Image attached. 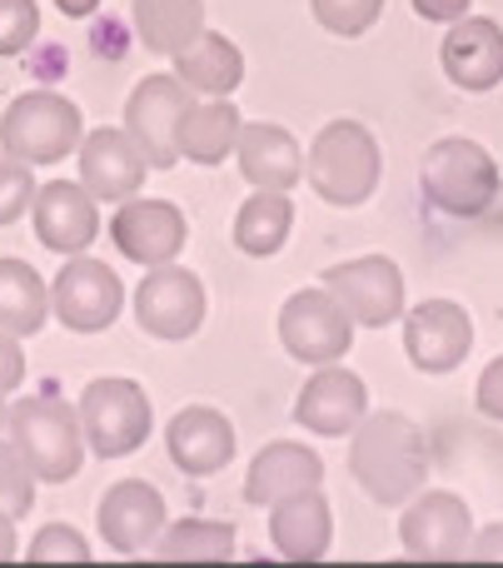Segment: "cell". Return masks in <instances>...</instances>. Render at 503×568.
<instances>
[{
    "instance_id": "6da1fadb",
    "label": "cell",
    "mask_w": 503,
    "mask_h": 568,
    "mask_svg": "<svg viewBox=\"0 0 503 568\" xmlns=\"http://www.w3.org/2000/svg\"><path fill=\"white\" fill-rule=\"evenodd\" d=\"M349 474L374 504H409L429 479V439L409 414H365L349 429Z\"/></svg>"
},
{
    "instance_id": "7a4b0ae2",
    "label": "cell",
    "mask_w": 503,
    "mask_h": 568,
    "mask_svg": "<svg viewBox=\"0 0 503 568\" xmlns=\"http://www.w3.org/2000/svg\"><path fill=\"white\" fill-rule=\"evenodd\" d=\"M419 190H424V200L439 210V215L479 220L494 210L503 175H499V160L489 155L479 140L444 135L424 150V160H419Z\"/></svg>"
},
{
    "instance_id": "3957f363",
    "label": "cell",
    "mask_w": 503,
    "mask_h": 568,
    "mask_svg": "<svg viewBox=\"0 0 503 568\" xmlns=\"http://www.w3.org/2000/svg\"><path fill=\"white\" fill-rule=\"evenodd\" d=\"M305 175H309V190H315L325 205H335V210L365 205L379 190V175H384L379 140L369 135V125H359V120H329V125L309 140Z\"/></svg>"
},
{
    "instance_id": "277c9868",
    "label": "cell",
    "mask_w": 503,
    "mask_h": 568,
    "mask_svg": "<svg viewBox=\"0 0 503 568\" xmlns=\"http://www.w3.org/2000/svg\"><path fill=\"white\" fill-rule=\"evenodd\" d=\"M6 439L20 449L30 474L45 484H65L85 464V434L80 414L55 394H30L6 409Z\"/></svg>"
},
{
    "instance_id": "5b68a950",
    "label": "cell",
    "mask_w": 503,
    "mask_h": 568,
    "mask_svg": "<svg viewBox=\"0 0 503 568\" xmlns=\"http://www.w3.org/2000/svg\"><path fill=\"white\" fill-rule=\"evenodd\" d=\"M85 140V115L60 90H25L0 115V150L20 165H60Z\"/></svg>"
},
{
    "instance_id": "8992f818",
    "label": "cell",
    "mask_w": 503,
    "mask_h": 568,
    "mask_svg": "<svg viewBox=\"0 0 503 568\" xmlns=\"http://www.w3.org/2000/svg\"><path fill=\"white\" fill-rule=\"evenodd\" d=\"M80 434H85V449L100 454V459H125L155 429V409H150V394L140 389L135 379H90L80 389Z\"/></svg>"
},
{
    "instance_id": "52a82bcc",
    "label": "cell",
    "mask_w": 503,
    "mask_h": 568,
    "mask_svg": "<svg viewBox=\"0 0 503 568\" xmlns=\"http://www.w3.org/2000/svg\"><path fill=\"white\" fill-rule=\"evenodd\" d=\"M195 105L179 75H145L125 100V130L140 145L150 170H175L179 165V120Z\"/></svg>"
},
{
    "instance_id": "ba28073f",
    "label": "cell",
    "mask_w": 503,
    "mask_h": 568,
    "mask_svg": "<svg viewBox=\"0 0 503 568\" xmlns=\"http://www.w3.org/2000/svg\"><path fill=\"white\" fill-rule=\"evenodd\" d=\"M125 304V284L105 265L90 255H70L60 265V275L50 280V314L65 324L70 334H100L120 320Z\"/></svg>"
},
{
    "instance_id": "9c48e42d",
    "label": "cell",
    "mask_w": 503,
    "mask_h": 568,
    "mask_svg": "<svg viewBox=\"0 0 503 568\" xmlns=\"http://www.w3.org/2000/svg\"><path fill=\"white\" fill-rule=\"evenodd\" d=\"M279 344L299 364H335L355 344V320H349L345 304L325 284L319 290H299L279 310Z\"/></svg>"
},
{
    "instance_id": "30bf717a",
    "label": "cell",
    "mask_w": 503,
    "mask_h": 568,
    "mask_svg": "<svg viewBox=\"0 0 503 568\" xmlns=\"http://www.w3.org/2000/svg\"><path fill=\"white\" fill-rule=\"evenodd\" d=\"M135 320L150 339H189L205 324V284L185 265H150L135 290Z\"/></svg>"
},
{
    "instance_id": "8fae6325",
    "label": "cell",
    "mask_w": 503,
    "mask_h": 568,
    "mask_svg": "<svg viewBox=\"0 0 503 568\" xmlns=\"http://www.w3.org/2000/svg\"><path fill=\"white\" fill-rule=\"evenodd\" d=\"M325 290L345 304V314L365 329H384L404 314V275L389 255H359L325 270Z\"/></svg>"
},
{
    "instance_id": "7c38bea8",
    "label": "cell",
    "mask_w": 503,
    "mask_h": 568,
    "mask_svg": "<svg viewBox=\"0 0 503 568\" xmlns=\"http://www.w3.org/2000/svg\"><path fill=\"white\" fill-rule=\"evenodd\" d=\"M404 320V354L419 374H454L474 349V320L454 300H424Z\"/></svg>"
},
{
    "instance_id": "4fadbf2b",
    "label": "cell",
    "mask_w": 503,
    "mask_h": 568,
    "mask_svg": "<svg viewBox=\"0 0 503 568\" xmlns=\"http://www.w3.org/2000/svg\"><path fill=\"white\" fill-rule=\"evenodd\" d=\"M110 240H115V250L125 260L150 270V265L179 260V250H185V240H189V225H185V215H179V205H170V200L130 195V200H120V210L110 215Z\"/></svg>"
},
{
    "instance_id": "5bb4252c",
    "label": "cell",
    "mask_w": 503,
    "mask_h": 568,
    "mask_svg": "<svg viewBox=\"0 0 503 568\" xmlns=\"http://www.w3.org/2000/svg\"><path fill=\"white\" fill-rule=\"evenodd\" d=\"M365 414H369L365 379H359L355 369H345L339 359L315 364V374L305 379V389H299V399H295V424L319 434V439H345Z\"/></svg>"
},
{
    "instance_id": "9a60e30c",
    "label": "cell",
    "mask_w": 503,
    "mask_h": 568,
    "mask_svg": "<svg viewBox=\"0 0 503 568\" xmlns=\"http://www.w3.org/2000/svg\"><path fill=\"white\" fill-rule=\"evenodd\" d=\"M30 220H35V240L50 250V255L70 260L85 255L100 235V200L90 195L85 185H70V180H50V185H35V200H30Z\"/></svg>"
},
{
    "instance_id": "2e32d148",
    "label": "cell",
    "mask_w": 503,
    "mask_h": 568,
    "mask_svg": "<svg viewBox=\"0 0 503 568\" xmlns=\"http://www.w3.org/2000/svg\"><path fill=\"white\" fill-rule=\"evenodd\" d=\"M474 539V514L459 494L429 489L399 519V544L409 559H464Z\"/></svg>"
},
{
    "instance_id": "e0dca14e",
    "label": "cell",
    "mask_w": 503,
    "mask_h": 568,
    "mask_svg": "<svg viewBox=\"0 0 503 568\" xmlns=\"http://www.w3.org/2000/svg\"><path fill=\"white\" fill-rule=\"evenodd\" d=\"M165 524H170L165 494H160L150 479H120V484H110L105 499H100V539H105L115 554L155 549Z\"/></svg>"
},
{
    "instance_id": "ac0fdd59",
    "label": "cell",
    "mask_w": 503,
    "mask_h": 568,
    "mask_svg": "<svg viewBox=\"0 0 503 568\" xmlns=\"http://www.w3.org/2000/svg\"><path fill=\"white\" fill-rule=\"evenodd\" d=\"M439 65L469 95H484L503 80V26L489 16H459L439 45Z\"/></svg>"
},
{
    "instance_id": "d6986e66",
    "label": "cell",
    "mask_w": 503,
    "mask_h": 568,
    "mask_svg": "<svg viewBox=\"0 0 503 568\" xmlns=\"http://www.w3.org/2000/svg\"><path fill=\"white\" fill-rule=\"evenodd\" d=\"M80 185L90 190L95 200H130V195H140V185H145V175H150V165H145V155H140V145L130 140V130L120 125V130H90L85 140H80Z\"/></svg>"
},
{
    "instance_id": "ffe728a7",
    "label": "cell",
    "mask_w": 503,
    "mask_h": 568,
    "mask_svg": "<svg viewBox=\"0 0 503 568\" xmlns=\"http://www.w3.org/2000/svg\"><path fill=\"white\" fill-rule=\"evenodd\" d=\"M165 449L179 474L205 479V474H219L235 459V424L219 409H209V404H189V409H179L175 419H170Z\"/></svg>"
},
{
    "instance_id": "44dd1931",
    "label": "cell",
    "mask_w": 503,
    "mask_h": 568,
    "mask_svg": "<svg viewBox=\"0 0 503 568\" xmlns=\"http://www.w3.org/2000/svg\"><path fill=\"white\" fill-rule=\"evenodd\" d=\"M235 160H239V175L255 190H285L289 195L305 180V150H299V140L285 125H269V120L239 125Z\"/></svg>"
},
{
    "instance_id": "7402d4cb",
    "label": "cell",
    "mask_w": 503,
    "mask_h": 568,
    "mask_svg": "<svg viewBox=\"0 0 503 568\" xmlns=\"http://www.w3.org/2000/svg\"><path fill=\"white\" fill-rule=\"evenodd\" d=\"M325 479V459H319L309 444H295V439H275L255 454L245 474V504L255 509H269V504L289 499L299 489H319Z\"/></svg>"
},
{
    "instance_id": "603a6c76",
    "label": "cell",
    "mask_w": 503,
    "mask_h": 568,
    "mask_svg": "<svg viewBox=\"0 0 503 568\" xmlns=\"http://www.w3.org/2000/svg\"><path fill=\"white\" fill-rule=\"evenodd\" d=\"M329 539H335V514H329V499L319 489H299L289 499L269 504V544H275L279 559L315 564L329 554Z\"/></svg>"
},
{
    "instance_id": "cb8c5ba5",
    "label": "cell",
    "mask_w": 503,
    "mask_h": 568,
    "mask_svg": "<svg viewBox=\"0 0 503 568\" xmlns=\"http://www.w3.org/2000/svg\"><path fill=\"white\" fill-rule=\"evenodd\" d=\"M175 75L189 95L225 100V95H235L239 80H245V55H239V45L229 36H219V30H199L195 45L175 55Z\"/></svg>"
},
{
    "instance_id": "d4e9b609",
    "label": "cell",
    "mask_w": 503,
    "mask_h": 568,
    "mask_svg": "<svg viewBox=\"0 0 503 568\" xmlns=\"http://www.w3.org/2000/svg\"><path fill=\"white\" fill-rule=\"evenodd\" d=\"M130 16L150 55L175 60L205 30V0H130Z\"/></svg>"
},
{
    "instance_id": "484cf974",
    "label": "cell",
    "mask_w": 503,
    "mask_h": 568,
    "mask_svg": "<svg viewBox=\"0 0 503 568\" xmlns=\"http://www.w3.org/2000/svg\"><path fill=\"white\" fill-rule=\"evenodd\" d=\"M245 115L235 110V100H195L179 120V160H195V165H225L229 150L239 140Z\"/></svg>"
},
{
    "instance_id": "4316f807",
    "label": "cell",
    "mask_w": 503,
    "mask_h": 568,
    "mask_svg": "<svg viewBox=\"0 0 503 568\" xmlns=\"http://www.w3.org/2000/svg\"><path fill=\"white\" fill-rule=\"evenodd\" d=\"M50 320V284L40 280L35 265L25 260H0V329L16 334V339H30L40 334Z\"/></svg>"
},
{
    "instance_id": "83f0119b",
    "label": "cell",
    "mask_w": 503,
    "mask_h": 568,
    "mask_svg": "<svg viewBox=\"0 0 503 568\" xmlns=\"http://www.w3.org/2000/svg\"><path fill=\"white\" fill-rule=\"evenodd\" d=\"M289 225H295V205L285 190H255L235 215V245L255 260H269L285 250Z\"/></svg>"
},
{
    "instance_id": "f1b7e54d",
    "label": "cell",
    "mask_w": 503,
    "mask_h": 568,
    "mask_svg": "<svg viewBox=\"0 0 503 568\" xmlns=\"http://www.w3.org/2000/svg\"><path fill=\"white\" fill-rule=\"evenodd\" d=\"M160 559H229L235 554V524H219V519H179L165 524V534L155 539Z\"/></svg>"
},
{
    "instance_id": "f546056e",
    "label": "cell",
    "mask_w": 503,
    "mask_h": 568,
    "mask_svg": "<svg viewBox=\"0 0 503 568\" xmlns=\"http://www.w3.org/2000/svg\"><path fill=\"white\" fill-rule=\"evenodd\" d=\"M35 509V474L20 459V449L10 439H0V514L6 519H25Z\"/></svg>"
},
{
    "instance_id": "4dcf8cb0",
    "label": "cell",
    "mask_w": 503,
    "mask_h": 568,
    "mask_svg": "<svg viewBox=\"0 0 503 568\" xmlns=\"http://www.w3.org/2000/svg\"><path fill=\"white\" fill-rule=\"evenodd\" d=\"M315 20L329 30V36L359 40L365 30H374V20L384 16V0H309Z\"/></svg>"
},
{
    "instance_id": "1f68e13d",
    "label": "cell",
    "mask_w": 503,
    "mask_h": 568,
    "mask_svg": "<svg viewBox=\"0 0 503 568\" xmlns=\"http://www.w3.org/2000/svg\"><path fill=\"white\" fill-rule=\"evenodd\" d=\"M30 559L35 564H85L90 559V544L80 529H70V524H45V529L30 539Z\"/></svg>"
},
{
    "instance_id": "d6a6232c",
    "label": "cell",
    "mask_w": 503,
    "mask_h": 568,
    "mask_svg": "<svg viewBox=\"0 0 503 568\" xmlns=\"http://www.w3.org/2000/svg\"><path fill=\"white\" fill-rule=\"evenodd\" d=\"M30 200H35V175H30V165L0 155V230L16 225L30 210Z\"/></svg>"
},
{
    "instance_id": "836d02e7",
    "label": "cell",
    "mask_w": 503,
    "mask_h": 568,
    "mask_svg": "<svg viewBox=\"0 0 503 568\" xmlns=\"http://www.w3.org/2000/svg\"><path fill=\"white\" fill-rule=\"evenodd\" d=\"M40 36L35 0H0V55H20Z\"/></svg>"
},
{
    "instance_id": "e575fe53",
    "label": "cell",
    "mask_w": 503,
    "mask_h": 568,
    "mask_svg": "<svg viewBox=\"0 0 503 568\" xmlns=\"http://www.w3.org/2000/svg\"><path fill=\"white\" fill-rule=\"evenodd\" d=\"M474 404H479V414H489V419H499V424H503V354H499L494 364H489L484 374H479Z\"/></svg>"
},
{
    "instance_id": "d590c367",
    "label": "cell",
    "mask_w": 503,
    "mask_h": 568,
    "mask_svg": "<svg viewBox=\"0 0 503 568\" xmlns=\"http://www.w3.org/2000/svg\"><path fill=\"white\" fill-rule=\"evenodd\" d=\"M20 379H25V354H20V339L0 329V394H16Z\"/></svg>"
},
{
    "instance_id": "8d00e7d4",
    "label": "cell",
    "mask_w": 503,
    "mask_h": 568,
    "mask_svg": "<svg viewBox=\"0 0 503 568\" xmlns=\"http://www.w3.org/2000/svg\"><path fill=\"white\" fill-rule=\"evenodd\" d=\"M419 20H434V26H454L459 16H469V0H414Z\"/></svg>"
},
{
    "instance_id": "74e56055",
    "label": "cell",
    "mask_w": 503,
    "mask_h": 568,
    "mask_svg": "<svg viewBox=\"0 0 503 568\" xmlns=\"http://www.w3.org/2000/svg\"><path fill=\"white\" fill-rule=\"evenodd\" d=\"M464 559H503V524H489L469 539V554Z\"/></svg>"
},
{
    "instance_id": "f35d334b",
    "label": "cell",
    "mask_w": 503,
    "mask_h": 568,
    "mask_svg": "<svg viewBox=\"0 0 503 568\" xmlns=\"http://www.w3.org/2000/svg\"><path fill=\"white\" fill-rule=\"evenodd\" d=\"M16 549H20V544H16V519H6V514H0V564L16 559Z\"/></svg>"
},
{
    "instance_id": "ab89813d",
    "label": "cell",
    "mask_w": 503,
    "mask_h": 568,
    "mask_svg": "<svg viewBox=\"0 0 503 568\" xmlns=\"http://www.w3.org/2000/svg\"><path fill=\"white\" fill-rule=\"evenodd\" d=\"M60 6V16H70V20H85V16H95V6L100 0H55Z\"/></svg>"
},
{
    "instance_id": "60d3db41",
    "label": "cell",
    "mask_w": 503,
    "mask_h": 568,
    "mask_svg": "<svg viewBox=\"0 0 503 568\" xmlns=\"http://www.w3.org/2000/svg\"><path fill=\"white\" fill-rule=\"evenodd\" d=\"M0 434H6V394H0Z\"/></svg>"
}]
</instances>
